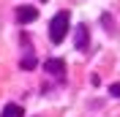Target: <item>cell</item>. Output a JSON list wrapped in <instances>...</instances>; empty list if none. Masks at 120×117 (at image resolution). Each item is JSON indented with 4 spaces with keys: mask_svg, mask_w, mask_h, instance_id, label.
I'll use <instances>...</instances> for the list:
<instances>
[{
    "mask_svg": "<svg viewBox=\"0 0 120 117\" xmlns=\"http://www.w3.org/2000/svg\"><path fill=\"white\" fill-rule=\"evenodd\" d=\"M68 27H71V14H68V11H57V14L49 19V38H52V44H60V41L66 38Z\"/></svg>",
    "mask_w": 120,
    "mask_h": 117,
    "instance_id": "1",
    "label": "cell"
},
{
    "mask_svg": "<svg viewBox=\"0 0 120 117\" xmlns=\"http://www.w3.org/2000/svg\"><path fill=\"white\" fill-rule=\"evenodd\" d=\"M87 44H90L87 25H76V30H74V46H76L79 52H85V49H87Z\"/></svg>",
    "mask_w": 120,
    "mask_h": 117,
    "instance_id": "3",
    "label": "cell"
},
{
    "mask_svg": "<svg viewBox=\"0 0 120 117\" xmlns=\"http://www.w3.org/2000/svg\"><path fill=\"white\" fill-rule=\"evenodd\" d=\"M16 22L19 25H30V22H36L38 19V8L36 6H16Z\"/></svg>",
    "mask_w": 120,
    "mask_h": 117,
    "instance_id": "2",
    "label": "cell"
},
{
    "mask_svg": "<svg viewBox=\"0 0 120 117\" xmlns=\"http://www.w3.org/2000/svg\"><path fill=\"white\" fill-rule=\"evenodd\" d=\"M3 117H25V112H22V106H19V103H6Z\"/></svg>",
    "mask_w": 120,
    "mask_h": 117,
    "instance_id": "5",
    "label": "cell"
},
{
    "mask_svg": "<svg viewBox=\"0 0 120 117\" xmlns=\"http://www.w3.org/2000/svg\"><path fill=\"white\" fill-rule=\"evenodd\" d=\"M36 66H38V63H36V57H33V55H25L22 63H19V68H22V71H33Z\"/></svg>",
    "mask_w": 120,
    "mask_h": 117,
    "instance_id": "6",
    "label": "cell"
},
{
    "mask_svg": "<svg viewBox=\"0 0 120 117\" xmlns=\"http://www.w3.org/2000/svg\"><path fill=\"white\" fill-rule=\"evenodd\" d=\"M41 3H46V0H41Z\"/></svg>",
    "mask_w": 120,
    "mask_h": 117,
    "instance_id": "8",
    "label": "cell"
},
{
    "mask_svg": "<svg viewBox=\"0 0 120 117\" xmlns=\"http://www.w3.org/2000/svg\"><path fill=\"white\" fill-rule=\"evenodd\" d=\"M109 95H112V98H120V82L109 84Z\"/></svg>",
    "mask_w": 120,
    "mask_h": 117,
    "instance_id": "7",
    "label": "cell"
},
{
    "mask_svg": "<svg viewBox=\"0 0 120 117\" xmlns=\"http://www.w3.org/2000/svg\"><path fill=\"white\" fill-rule=\"evenodd\" d=\"M44 68H46V73H55V76H63V73H66V63L60 57H49L44 63Z\"/></svg>",
    "mask_w": 120,
    "mask_h": 117,
    "instance_id": "4",
    "label": "cell"
}]
</instances>
